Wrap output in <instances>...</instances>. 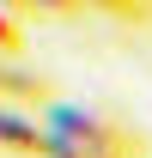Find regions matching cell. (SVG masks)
<instances>
[{
    "label": "cell",
    "instance_id": "obj_5",
    "mask_svg": "<svg viewBox=\"0 0 152 158\" xmlns=\"http://www.w3.org/2000/svg\"><path fill=\"white\" fill-rule=\"evenodd\" d=\"M85 12H103V19H122V24H146L152 19L140 0H85Z\"/></svg>",
    "mask_w": 152,
    "mask_h": 158
},
{
    "label": "cell",
    "instance_id": "obj_8",
    "mask_svg": "<svg viewBox=\"0 0 152 158\" xmlns=\"http://www.w3.org/2000/svg\"><path fill=\"white\" fill-rule=\"evenodd\" d=\"M140 6H146V12H152V0H140Z\"/></svg>",
    "mask_w": 152,
    "mask_h": 158
},
{
    "label": "cell",
    "instance_id": "obj_3",
    "mask_svg": "<svg viewBox=\"0 0 152 158\" xmlns=\"http://www.w3.org/2000/svg\"><path fill=\"white\" fill-rule=\"evenodd\" d=\"M49 98H55V85H49L37 67H24V55H0V103H19V110H43Z\"/></svg>",
    "mask_w": 152,
    "mask_h": 158
},
{
    "label": "cell",
    "instance_id": "obj_6",
    "mask_svg": "<svg viewBox=\"0 0 152 158\" xmlns=\"http://www.w3.org/2000/svg\"><path fill=\"white\" fill-rule=\"evenodd\" d=\"M31 6V19H79L85 12V0H24Z\"/></svg>",
    "mask_w": 152,
    "mask_h": 158
},
{
    "label": "cell",
    "instance_id": "obj_1",
    "mask_svg": "<svg viewBox=\"0 0 152 158\" xmlns=\"http://www.w3.org/2000/svg\"><path fill=\"white\" fill-rule=\"evenodd\" d=\"M43 128L61 134L79 158H146V134L110 103H79V98H49L37 110Z\"/></svg>",
    "mask_w": 152,
    "mask_h": 158
},
{
    "label": "cell",
    "instance_id": "obj_4",
    "mask_svg": "<svg viewBox=\"0 0 152 158\" xmlns=\"http://www.w3.org/2000/svg\"><path fill=\"white\" fill-rule=\"evenodd\" d=\"M24 49H31V19L0 6V55H24Z\"/></svg>",
    "mask_w": 152,
    "mask_h": 158
},
{
    "label": "cell",
    "instance_id": "obj_7",
    "mask_svg": "<svg viewBox=\"0 0 152 158\" xmlns=\"http://www.w3.org/2000/svg\"><path fill=\"white\" fill-rule=\"evenodd\" d=\"M0 6H6V12H19V19H31V6H24V0H0Z\"/></svg>",
    "mask_w": 152,
    "mask_h": 158
},
{
    "label": "cell",
    "instance_id": "obj_2",
    "mask_svg": "<svg viewBox=\"0 0 152 158\" xmlns=\"http://www.w3.org/2000/svg\"><path fill=\"white\" fill-rule=\"evenodd\" d=\"M49 128H43L37 110H19V103H0V152L6 158H49Z\"/></svg>",
    "mask_w": 152,
    "mask_h": 158
}]
</instances>
